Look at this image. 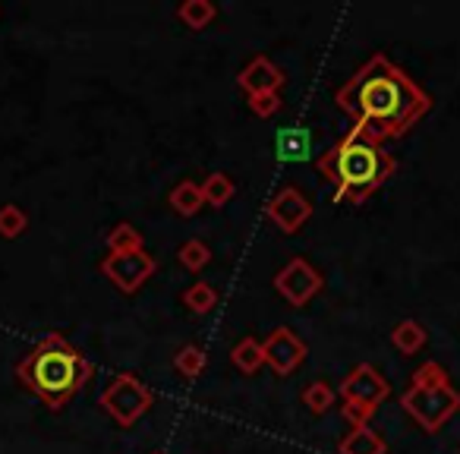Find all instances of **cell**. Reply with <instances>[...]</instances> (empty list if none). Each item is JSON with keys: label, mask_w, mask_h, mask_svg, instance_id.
I'll list each match as a JSON object with an SVG mask.
<instances>
[{"label": "cell", "mask_w": 460, "mask_h": 454, "mask_svg": "<svg viewBox=\"0 0 460 454\" xmlns=\"http://www.w3.org/2000/svg\"><path fill=\"white\" fill-rule=\"evenodd\" d=\"M334 102L344 114L353 117L350 133L376 142V146L413 129L432 108V98L385 54L366 60L341 85Z\"/></svg>", "instance_id": "cell-1"}, {"label": "cell", "mask_w": 460, "mask_h": 454, "mask_svg": "<svg viewBox=\"0 0 460 454\" xmlns=\"http://www.w3.org/2000/svg\"><path fill=\"white\" fill-rule=\"evenodd\" d=\"M394 158L382 146L347 133L319 158L322 177L332 183L334 202L363 205L372 192H378L394 174Z\"/></svg>", "instance_id": "cell-2"}, {"label": "cell", "mask_w": 460, "mask_h": 454, "mask_svg": "<svg viewBox=\"0 0 460 454\" xmlns=\"http://www.w3.org/2000/svg\"><path fill=\"white\" fill-rule=\"evenodd\" d=\"M16 376L29 391L41 397L51 410H60L73 395H79L92 378V363L64 338L48 334L41 338L16 366Z\"/></svg>", "instance_id": "cell-3"}, {"label": "cell", "mask_w": 460, "mask_h": 454, "mask_svg": "<svg viewBox=\"0 0 460 454\" xmlns=\"http://www.w3.org/2000/svg\"><path fill=\"white\" fill-rule=\"evenodd\" d=\"M401 407L413 416L422 432H438L460 410V391L451 382L410 385L401 395Z\"/></svg>", "instance_id": "cell-4"}, {"label": "cell", "mask_w": 460, "mask_h": 454, "mask_svg": "<svg viewBox=\"0 0 460 454\" xmlns=\"http://www.w3.org/2000/svg\"><path fill=\"white\" fill-rule=\"evenodd\" d=\"M391 395V385L382 372H376V366L359 363L350 376L341 382V397H344V416L353 426H366L372 414L378 410V404Z\"/></svg>", "instance_id": "cell-5"}, {"label": "cell", "mask_w": 460, "mask_h": 454, "mask_svg": "<svg viewBox=\"0 0 460 454\" xmlns=\"http://www.w3.org/2000/svg\"><path fill=\"white\" fill-rule=\"evenodd\" d=\"M98 404L104 407V414H111V420H114L117 426L129 429L133 423H139L142 416L148 414L155 397L136 376H117L114 382L102 391Z\"/></svg>", "instance_id": "cell-6"}, {"label": "cell", "mask_w": 460, "mask_h": 454, "mask_svg": "<svg viewBox=\"0 0 460 454\" xmlns=\"http://www.w3.org/2000/svg\"><path fill=\"white\" fill-rule=\"evenodd\" d=\"M155 269H158V263H155L152 253H146V246L133 253H108L102 263L104 278H111L114 288L123 290V294H136L155 275Z\"/></svg>", "instance_id": "cell-7"}, {"label": "cell", "mask_w": 460, "mask_h": 454, "mask_svg": "<svg viewBox=\"0 0 460 454\" xmlns=\"http://www.w3.org/2000/svg\"><path fill=\"white\" fill-rule=\"evenodd\" d=\"M322 284H325V278H322L319 269H313L306 259H290V263L275 275V290L290 303V307H306V303L322 290Z\"/></svg>", "instance_id": "cell-8"}, {"label": "cell", "mask_w": 460, "mask_h": 454, "mask_svg": "<svg viewBox=\"0 0 460 454\" xmlns=\"http://www.w3.org/2000/svg\"><path fill=\"white\" fill-rule=\"evenodd\" d=\"M265 215L281 227V234H296L313 218V202L296 186H284L265 205Z\"/></svg>", "instance_id": "cell-9"}, {"label": "cell", "mask_w": 460, "mask_h": 454, "mask_svg": "<svg viewBox=\"0 0 460 454\" xmlns=\"http://www.w3.org/2000/svg\"><path fill=\"white\" fill-rule=\"evenodd\" d=\"M262 353H265V366H271L278 376H290L306 360L309 347L288 325H281L262 341Z\"/></svg>", "instance_id": "cell-10"}, {"label": "cell", "mask_w": 460, "mask_h": 454, "mask_svg": "<svg viewBox=\"0 0 460 454\" xmlns=\"http://www.w3.org/2000/svg\"><path fill=\"white\" fill-rule=\"evenodd\" d=\"M237 83L243 85L250 95H259V92H278L284 85V73L278 70L269 58H256L243 67V73L237 76Z\"/></svg>", "instance_id": "cell-11"}, {"label": "cell", "mask_w": 460, "mask_h": 454, "mask_svg": "<svg viewBox=\"0 0 460 454\" xmlns=\"http://www.w3.org/2000/svg\"><path fill=\"white\" fill-rule=\"evenodd\" d=\"M275 152H278V158L288 161V165H300V161H306L309 155H313V133L303 127L281 129L275 139Z\"/></svg>", "instance_id": "cell-12"}, {"label": "cell", "mask_w": 460, "mask_h": 454, "mask_svg": "<svg viewBox=\"0 0 460 454\" xmlns=\"http://www.w3.org/2000/svg\"><path fill=\"white\" fill-rule=\"evenodd\" d=\"M338 454H388L385 439L369 426H353L350 432L341 439Z\"/></svg>", "instance_id": "cell-13"}, {"label": "cell", "mask_w": 460, "mask_h": 454, "mask_svg": "<svg viewBox=\"0 0 460 454\" xmlns=\"http://www.w3.org/2000/svg\"><path fill=\"white\" fill-rule=\"evenodd\" d=\"M202 190V202L211 205V209H224V205L234 199V192H237V186H234V180L227 177L224 171H215L205 177V183L199 186Z\"/></svg>", "instance_id": "cell-14"}, {"label": "cell", "mask_w": 460, "mask_h": 454, "mask_svg": "<svg viewBox=\"0 0 460 454\" xmlns=\"http://www.w3.org/2000/svg\"><path fill=\"white\" fill-rule=\"evenodd\" d=\"M230 360H234V366H237L240 372H246V376H252V372H259L265 366V353H262V341L256 338H243L237 341V347L230 351Z\"/></svg>", "instance_id": "cell-15"}, {"label": "cell", "mask_w": 460, "mask_h": 454, "mask_svg": "<svg viewBox=\"0 0 460 454\" xmlns=\"http://www.w3.org/2000/svg\"><path fill=\"white\" fill-rule=\"evenodd\" d=\"M177 16H180V22H183L186 29L199 32V29L211 26V20L217 16V10H215V4H211V0H186V4H180V7H177Z\"/></svg>", "instance_id": "cell-16"}, {"label": "cell", "mask_w": 460, "mask_h": 454, "mask_svg": "<svg viewBox=\"0 0 460 454\" xmlns=\"http://www.w3.org/2000/svg\"><path fill=\"white\" fill-rule=\"evenodd\" d=\"M391 344L410 357V353H416L422 344H426V328H422L416 319H403L401 325L391 332Z\"/></svg>", "instance_id": "cell-17"}, {"label": "cell", "mask_w": 460, "mask_h": 454, "mask_svg": "<svg viewBox=\"0 0 460 454\" xmlns=\"http://www.w3.org/2000/svg\"><path fill=\"white\" fill-rule=\"evenodd\" d=\"M202 190H199L196 183H180V186H173L171 190V209L177 211V215H183V218H192L199 209H202Z\"/></svg>", "instance_id": "cell-18"}, {"label": "cell", "mask_w": 460, "mask_h": 454, "mask_svg": "<svg viewBox=\"0 0 460 454\" xmlns=\"http://www.w3.org/2000/svg\"><path fill=\"white\" fill-rule=\"evenodd\" d=\"M173 366H177L186 378H196V376H202L205 366H208V353H205L202 347H196V344H186V347H180V351H177Z\"/></svg>", "instance_id": "cell-19"}, {"label": "cell", "mask_w": 460, "mask_h": 454, "mask_svg": "<svg viewBox=\"0 0 460 454\" xmlns=\"http://www.w3.org/2000/svg\"><path fill=\"white\" fill-rule=\"evenodd\" d=\"M183 303L192 309V313L205 316V313H211V309L217 307V290L211 288V284H205V281H196L192 288H186Z\"/></svg>", "instance_id": "cell-20"}, {"label": "cell", "mask_w": 460, "mask_h": 454, "mask_svg": "<svg viewBox=\"0 0 460 454\" xmlns=\"http://www.w3.org/2000/svg\"><path fill=\"white\" fill-rule=\"evenodd\" d=\"M108 250L111 253H133V250H142V234L136 231L133 224H127V221L114 224V231L108 234Z\"/></svg>", "instance_id": "cell-21"}, {"label": "cell", "mask_w": 460, "mask_h": 454, "mask_svg": "<svg viewBox=\"0 0 460 454\" xmlns=\"http://www.w3.org/2000/svg\"><path fill=\"white\" fill-rule=\"evenodd\" d=\"M26 227H29V218L20 205H4V209H0V237L4 240L22 237Z\"/></svg>", "instance_id": "cell-22"}, {"label": "cell", "mask_w": 460, "mask_h": 454, "mask_svg": "<svg viewBox=\"0 0 460 454\" xmlns=\"http://www.w3.org/2000/svg\"><path fill=\"white\" fill-rule=\"evenodd\" d=\"M177 259H180V265H183V269H190V272H202L205 265L211 263V250L202 244V240H186V244L180 246Z\"/></svg>", "instance_id": "cell-23"}, {"label": "cell", "mask_w": 460, "mask_h": 454, "mask_svg": "<svg viewBox=\"0 0 460 454\" xmlns=\"http://www.w3.org/2000/svg\"><path fill=\"white\" fill-rule=\"evenodd\" d=\"M334 401H338V395H334V388L325 382H313L306 391H303V404H306L313 414H325V410H332Z\"/></svg>", "instance_id": "cell-24"}, {"label": "cell", "mask_w": 460, "mask_h": 454, "mask_svg": "<svg viewBox=\"0 0 460 454\" xmlns=\"http://www.w3.org/2000/svg\"><path fill=\"white\" fill-rule=\"evenodd\" d=\"M281 108V95L278 92H259V95H250V111L256 117H271Z\"/></svg>", "instance_id": "cell-25"}, {"label": "cell", "mask_w": 460, "mask_h": 454, "mask_svg": "<svg viewBox=\"0 0 460 454\" xmlns=\"http://www.w3.org/2000/svg\"><path fill=\"white\" fill-rule=\"evenodd\" d=\"M155 454H161V451H155Z\"/></svg>", "instance_id": "cell-26"}]
</instances>
